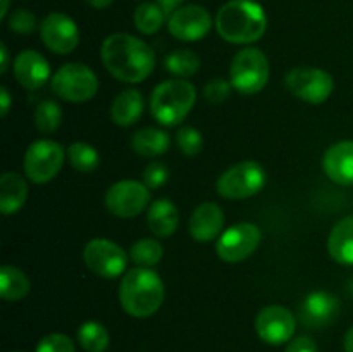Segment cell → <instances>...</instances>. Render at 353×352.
Returning <instances> with one entry per match:
<instances>
[{"label":"cell","mask_w":353,"mask_h":352,"mask_svg":"<svg viewBox=\"0 0 353 352\" xmlns=\"http://www.w3.org/2000/svg\"><path fill=\"white\" fill-rule=\"evenodd\" d=\"M269 76H271L269 59L261 48H241L231 61L230 81L241 95H255L262 92L268 85Z\"/></svg>","instance_id":"5b68a950"},{"label":"cell","mask_w":353,"mask_h":352,"mask_svg":"<svg viewBox=\"0 0 353 352\" xmlns=\"http://www.w3.org/2000/svg\"><path fill=\"white\" fill-rule=\"evenodd\" d=\"M200 57L193 50L188 48H178L172 50L168 57L164 59V68L171 72L172 76L181 79L192 78L193 75L200 71Z\"/></svg>","instance_id":"484cf974"},{"label":"cell","mask_w":353,"mask_h":352,"mask_svg":"<svg viewBox=\"0 0 353 352\" xmlns=\"http://www.w3.org/2000/svg\"><path fill=\"white\" fill-rule=\"evenodd\" d=\"M78 342L86 352H103L109 347L110 335L99 321H86L79 326Z\"/></svg>","instance_id":"83f0119b"},{"label":"cell","mask_w":353,"mask_h":352,"mask_svg":"<svg viewBox=\"0 0 353 352\" xmlns=\"http://www.w3.org/2000/svg\"><path fill=\"white\" fill-rule=\"evenodd\" d=\"M171 147V138L159 128H141L131 137V148L141 157H159Z\"/></svg>","instance_id":"cb8c5ba5"},{"label":"cell","mask_w":353,"mask_h":352,"mask_svg":"<svg viewBox=\"0 0 353 352\" xmlns=\"http://www.w3.org/2000/svg\"><path fill=\"white\" fill-rule=\"evenodd\" d=\"M224 228V211L216 202H202L190 216L188 231L193 240L210 242L219 238Z\"/></svg>","instance_id":"ac0fdd59"},{"label":"cell","mask_w":353,"mask_h":352,"mask_svg":"<svg viewBox=\"0 0 353 352\" xmlns=\"http://www.w3.org/2000/svg\"><path fill=\"white\" fill-rule=\"evenodd\" d=\"M100 57L107 71L123 83L145 81L155 69L150 45L130 33L109 35L100 48Z\"/></svg>","instance_id":"6da1fadb"},{"label":"cell","mask_w":353,"mask_h":352,"mask_svg":"<svg viewBox=\"0 0 353 352\" xmlns=\"http://www.w3.org/2000/svg\"><path fill=\"white\" fill-rule=\"evenodd\" d=\"M212 28V17L209 10L196 3L183 6L171 14L168 30L176 40L199 41L209 35Z\"/></svg>","instance_id":"9a60e30c"},{"label":"cell","mask_w":353,"mask_h":352,"mask_svg":"<svg viewBox=\"0 0 353 352\" xmlns=\"http://www.w3.org/2000/svg\"><path fill=\"white\" fill-rule=\"evenodd\" d=\"M150 204V190L137 179H121L105 193V207L110 214L131 219L143 213Z\"/></svg>","instance_id":"7c38bea8"},{"label":"cell","mask_w":353,"mask_h":352,"mask_svg":"<svg viewBox=\"0 0 353 352\" xmlns=\"http://www.w3.org/2000/svg\"><path fill=\"white\" fill-rule=\"evenodd\" d=\"M340 314V300L336 295L324 290H316L309 293L300 304L299 317L307 328H326L327 324L334 323Z\"/></svg>","instance_id":"2e32d148"},{"label":"cell","mask_w":353,"mask_h":352,"mask_svg":"<svg viewBox=\"0 0 353 352\" xmlns=\"http://www.w3.org/2000/svg\"><path fill=\"white\" fill-rule=\"evenodd\" d=\"M165 286L150 268H134L123 276L119 285L121 307L133 317H150L161 309Z\"/></svg>","instance_id":"3957f363"},{"label":"cell","mask_w":353,"mask_h":352,"mask_svg":"<svg viewBox=\"0 0 353 352\" xmlns=\"http://www.w3.org/2000/svg\"><path fill=\"white\" fill-rule=\"evenodd\" d=\"M52 92L65 102H88L99 92V76L92 68L79 62L61 66L50 79Z\"/></svg>","instance_id":"8992f818"},{"label":"cell","mask_w":353,"mask_h":352,"mask_svg":"<svg viewBox=\"0 0 353 352\" xmlns=\"http://www.w3.org/2000/svg\"><path fill=\"white\" fill-rule=\"evenodd\" d=\"M69 164L79 173H93L100 166V154L92 144L74 141L68 148Z\"/></svg>","instance_id":"f546056e"},{"label":"cell","mask_w":353,"mask_h":352,"mask_svg":"<svg viewBox=\"0 0 353 352\" xmlns=\"http://www.w3.org/2000/svg\"><path fill=\"white\" fill-rule=\"evenodd\" d=\"M62 109L55 100H41L34 109V126L40 133L50 135L61 128Z\"/></svg>","instance_id":"4dcf8cb0"},{"label":"cell","mask_w":353,"mask_h":352,"mask_svg":"<svg viewBox=\"0 0 353 352\" xmlns=\"http://www.w3.org/2000/svg\"><path fill=\"white\" fill-rule=\"evenodd\" d=\"M323 169L331 182L353 185V140H341L331 145L323 157Z\"/></svg>","instance_id":"d6986e66"},{"label":"cell","mask_w":353,"mask_h":352,"mask_svg":"<svg viewBox=\"0 0 353 352\" xmlns=\"http://www.w3.org/2000/svg\"><path fill=\"white\" fill-rule=\"evenodd\" d=\"M37 352H76L74 342L64 333H48L38 342Z\"/></svg>","instance_id":"836d02e7"},{"label":"cell","mask_w":353,"mask_h":352,"mask_svg":"<svg viewBox=\"0 0 353 352\" xmlns=\"http://www.w3.org/2000/svg\"><path fill=\"white\" fill-rule=\"evenodd\" d=\"M14 78L23 88L38 90L50 78V64L40 52L33 48L19 52L12 64Z\"/></svg>","instance_id":"e0dca14e"},{"label":"cell","mask_w":353,"mask_h":352,"mask_svg":"<svg viewBox=\"0 0 353 352\" xmlns=\"http://www.w3.org/2000/svg\"><path fill=\"white\" fill-rule=\"evenodd\" d=\"M169 182V168L161 161L150 162L143 171V183L148 190H159Z\"/></svg>","instance_id":"e575fe53"},{"label":"cell","mask_w":353,"mask_h":352,"mask_svg":"<svg viewBox=\"0 0 353 352\" xmlns=\"http://www.w3.org/2000/svg\"><path fill=\"white\" fill-rule=\"evenodd\" d=\"M262 242V230L255 223H238L221 233L216 254L224 262H241L250 257Z\"/></svg>","instance_id":"8fae6325"},{"label":"cell","mask_w":353,"mask_h":352,"mask_svg":"<svg viewBox=\"0 0 353 352\" xmlns=\"http://www.w3.org/2000/svg\"><path fill=\"white\" fill-rule=\"evenodd\" d=\"M147 223L152 233L159 238L174 235L179 224V211L171 199H157L148 206Z\"/></svg>","instance_id":"ffe728a7"},{"label":"cell","mask_w":353,"mask_h":352,"mask_svg":"<svg viewBox=\"0 0 353 352\" xmlns=\"http://www.w3.org/2000/svg\"><path fill=\"white\" fill-rule=\"evenodd\" d=\"M112 2L114 0H86V3L92 6L93 9H107Z\"/></svg>","instance_id":"60d3db41"},{"label":"cell","mask_w":353,"mask_h":352,"mask_svg":"<svg viewBox=\"0 0 353 352\" xmlns=\"http://www.w3.org/2000/svg\"><path fill=\"white\" fill-rule=\"evenodd\" d=\"M296 330V320L285 306H265L255 317V331L265 344L281 345L292 340Z\"/></svg>","instance_id":"4fadbf2b"},{"label":"cell","mask_w":353,"mask_h":352,"mask_svg":"<svg viewBox=\"0 0 353 352\" xmlns=\"http://www.w3.org/2000/svg\"><path fill=\"white\" fill-rule=\"evenodd\" d=\"M9 30L17 35H31L38 28L37 16L28 9H17L7 19Z\"/></svg>","instance_id":"d6a6232c"},{"label":"cell","mask_w":353,"mask_h":352,"mask_svg":"<svg viewBox=\"0 0 353 352\" xmlns=\"http://www.w3.org/2000/svg\"><path fill=\"white\" fill-rule=\"evenodd\" d=\"M176 144L179 150L188 157L199 155L203 148V137L196 128L193 126H181L176 133Z\"/></svg>","instance_id":"1f68e13d"},{"label":"cell","mask_w":353,"mask_h":352,"mask_svg":"<svg viewBox=\"0 0 353 352\" xmlns=\"http://www.w3.org/2000/svg\"><path fill=\"white\" fill-rule=\"evenodd\" d=\"M14 352H19V351H14Z\"/></svg>","instance_id":"ee69618b"},{"label":"cell","mask_w":353,"mask_h":352,"mask_svg":"<svg viewBox=\"0 0 353 352\" xmlns=\"http://www.w3.org/2000/svg\"><path fill=\"white\" fill-rule=\"evenodd\" d=\"M216 30L226 41L250 45L261 40L268 30V16L255 0H230L217 10Z\"/></svg>","instance_id":"7a4b0ae2"},{"label":"cell","mask_w":353,"mask_h":352,"mask_svg":"<svg viewBox=\"0 0 353 352\" xmlns=\"http://www.w3.org/2000/svg\"><path fill=\"white\" fill-rule=\"evenodd\" d=\"M10 0H2V9H0V19H6L7 12H9Z\"/></svg>","instance_id":"7bdbcfd3"},{"label":"cell","mask_w":353,"mask_h":352,"mask_svg":"<svg viewBox=\"0 0 353 352\" xmlns=\"http://www.w3.org/2000/svg\"><path fill=\"white\" fill-rule=\"evenodd\" d=\"M196 102V88L188 79L174 78L159 83L150 95V113L162 126L181 123Z\"/></svg>","instance_id":"277c9868"},{"label":"cell","mask_w":353,"mask_h":352,"mask_svg":"<svg viewBox=\"0 0 353 352\" xmlns=\"http://www.w3.org/2000/svg\"><path fill=\"white\" fill-rule=\"evenodd\" d=\"M343 347H345V352H353V326L347 331V335H345Z\"/></svg>","instance_id":"b9f144b4"},{"label":"cell","mask_w":353,"mask_h":352,"mask_svg":"<svg viewBox=\"0 0 353 352\" xmlns=\"http://www.w3.org/2000/svg\"><path fill=\"white\" fill-rule=\"evenodd\" d=\"M83 261L86 268L105 280L117 278L128 266V254L124 248L109 238H93L83 248Z\"/></svg>","instance_id":"30bf717a"},{"label":"cell","mask_w":353,"mask_h":352,"mask_svg":"<svg viewBox=\"0 0 353 352\" xmlns=\"http://www.w3.org/2000/svg\"><path fill=\"white\" fill-rule=\"evenodd\" d=\"M10 102H12V99H10L9 90H7V86H2L0 88V110H2V117H7V114H9Z\"/></svg>","instance_id":"74e56055"},{"label":"cell","mask_w":353,"mask_h":352,"mask_svg":"<svg viewBox=\"0 0 353 352\" xmlns=\"http://www.w3.org/2000/svg\"><path fill=\"white\" fill-rule=\"evenodd\" d=\"M145 109V100L141 92L134 88L123 90L119 95L114 99L112 106H110V117L117 126H133L138 119L141 117Z\"/></svg>","instance_id":"7402d4cb"},{"label":"cell","mask_w":353,"mask_h":352,"mask_svg":"<svg viewBox=\"0 0 353 352\" xmlns=\"http://www.w3.org/2000/svg\"><path fill=\"white\" fill-rule=\"evenodd\" d=\"M40 37L45 47L59 55L71 54L79 43L78 24L64 12L48 14L40 24Z\"/></svg>","instance_id":"5bb4252c"},{"label":"cell","mask_w":353,"mask_h":352,"mask_svg":"<svg viewBox=\"0 0 353 352\" xmlns=\"http://www.w3.org/2000/svg\"><path fill=\"white\" fill-rule=\"evenodd\" d=\"M31 282L23 269L6 264L0 268V297L7 302H17L28 297Z\"/></svg>","instance_id":"d4e9b609"},{"label":"cell","mask_w":353,"mask_h":352,"mask_svg":"<svg viewBox=\"0 0 353 352\" xmlns=\"http://www.w3.org/2000/svg\"><path fill=\"white\" fill-rule=\"evenodd\" d=\"M327 252L338 264L353 266V216L338 221L327 237Z\"/></svg>","instance_id":"44dd1931"},{"label":"cell","mask_w":353,"mask_h":352,"mask_svg":"<svg viewBox=\"0 0 353 352\" xmlns=\"http://www.w3.org/2000/svg\"><path fill=\"white\" fill-rule=\"evenodd\" d=\"M28 183L24 176L16 171L3 173L0 178V211L2 214L17 213L26 204Z\"/></svg>","instance_id":"603a6c76"},{"label":"cell","mask_w":353,"mask_h":352,"mask_svg":"<svg viewBox=\"0 0 353 352\" xmlns=\"http://www.w3.org/2000/svg\"><path fill=\"white\" fill-rule=\"evenodd\" d=\"M65 148L59 141L41 138L26 148L23 157L24 175L37 185L52 182L61 173L65 161Z\"/></svg>","instance_id":"52a82bcc"},{"label":"cell","mask_w":353,"mask_h":352,"mask_svg":"<svg viewBox=\"0 0 353 352\" xmlns=\"http://www.w3.org/2000/svg\"><path fill=\"white\" fill-rule=\"evenodd\" d=\"M162 255H164V247L154 238H141L130 248V259L138 268H154L161 262Z\"/></svg>","instance_id":"f1b7e54d"},{"label":"cell","mask_w":353,"mask_h":352,"mask_svg":"<svg viewBox=\"0 0 353 352\" xmlns=\"http://www.w3.org/2000/svg\"><path fill=\"white\" fill-rule=\"evenodd\" d=\"M231 90H233L231 81H226L223 78H214L212 81L203 86V99L212 104V106H217V104H223L231 95Z\"/></svg>","instance_id":"d590c367"},{"label":"cell","mask_w":353,"mask_h":352,"mask_svg":"<svg viewBox=\"0 0 353 352\" xmlns=\"http://www.w3.org/2000/svg\"><path fill=\"white\" fill-rule=\"evenodd\" d=\"M285 85L292 95L307 104H323L334 90L333 75L312 66H296L286 72Z\"/></svg>","instance_id":"9c48e42d"},{"label":"cell","mask_w":353,"mask_h":352,"mask_svg":"<svg viewBox=\"0 0 353 352\" xmlns=\"http://www.w3.org/2000/svg\"><path fill=\"white\" fill-rule=\"evenodd\" d=\"M7 69H9V50H7V45H0V72L6 75Z\"/></svg>","instance_id":"ab89813d"},{"label":"cell","mask_w":353,"mask_h":352,"mask_svg":"<svg viewBox=\"0 0 353 352\" xmlns=\"http://www.w3.org/2000/svg\"><path fill=\"white\" fill-rule=\"evenodd\" d=\"M185 2V0H157L159 6L165 10V14H172L176 9H179V6Z\"/></svg>","instance_id":"f35d334b"},{"label":"cell","mask_w":353,"mask_h":352,"mask_svg":"<svg viewBox=\"0 0 353 352\" xmlns=\"http://www.w3.org/2000/svg\"><path fill=\"white\" fill-rule=\"evenodd\" d=\"M265 178V169L257 161H241L217 178L216 190L228 200L250 199L264 188Z\"/></svg>","instance_id":"ba28073f"},{"label":"cell","mask_w":353,"mask_h":352,"mask_svg":"<svg viewBox=\"0 0 353 352\" xmlns=\"http://www.w3.org/2000/svg\"><path fill=\"white\" fill-rule=\"evenodd\" d=\"M285 352H319V351H317V344L312 337L300 335V337L290 340V344L286 345Z\"/></svg>","instance_id":"8d00e7d4"},{"label":"cell","mask_w":353,"mask_h":352,"mask_svg":"<svg viewBox=\"0 0 353 352\" xmlns=\"http://www.w3.org/2000/svg\"><path fill=\"white\" fill-rule=\"evenodd\" d=\"M165 10L159 3L143 2L134 9L133 23L140 33L154 35L164 26Z\"/></svg>","instance_id":"4316f807"}]
</instances>
